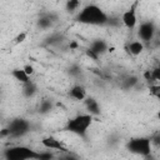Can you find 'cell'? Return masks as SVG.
<instances>
[{"instance_id":"obj_13","label":"cell","mask_w":160,"mask_h":160,"mask_svg":"<svg viewBox=\"0 0 160 160\" xmlns=\"http://www.w3.org/2000/svg\"><path fill=\"white\" fill-rule=\"evenodd\" d=\"M128 50L131 55L134 56H138L140 55L142 51H144V42L140 41V40H134V41H130L128 44Z\"/></svg>"},{"instance_id":"obj_4","label":"cell","mask_w":160,"mask_h":160,"mask_svg":"<svg viewBox=\"0 0 160 160\" xmlns=\"http://www.w3.org/2000/svg\"><path fill=\"white\" fill-rule=\"evenodd\" d=\"M151 142L152 140L150 138H144V136H140V138H134L131 139L126 148L132 154H136V155H140L142 158H149L150 154H151Z\"/></svg>"},{"instance_id":"obj_24","label":"cell","mask_w":160,"mask_h":160,"mask_svg":"<svg viewBox=\"0 0 160 160\" xmlns=\"http://www.w3.org/2000/svg\"><path fill=\"white\" fill-rule=\"evenodd\" d=\"M25 39H26V32H20V34L15 38V42H16V44H20V42H22Z\"/></svg>"},{"instance_id":"obj_22","label":"cell","mask_w":160,"mask_h":160,"mask_svg":"<svg viewBox=\"0 0 160 160\" xmlns=\"http://www.w3.org/2000/svg\"><path fill=\"white\" fill-rule=\"evenodd\" d=\"M24 70H25V72L29 75V76H32L34 75V72H35V70H34V66L32 65H30V64H26V65H24V68H22Z\"/></svg>"},{"instance_id":"obj_9","label":"cell","mask_w":160,"mask_h":160,"mask_svg":"<svg viewBox=\"0 0 160 160\" xmlns=\"http://www.w3.org/2000/svg\"><path fill=\"white\" fill-rule=\"evenodd\" d=\"M88 49H90L91 51H94L95 54H98V55L100 56L101 54H104L105 51H108L109 46H108V42L104 41L102 39H96V40H94V41L90 44V46H89Z\"/></svg>"},{"instance_id":"obj_3","label":"cell","mask_w":160,"mask_h":160,"mask_svg":"<svg viewBox=\"0 0 160 160\" xmlns=\"http://www.w3.org/2000/svg\"><path fill=\"white\" fill-rule=\"evenodd\" d=\"M4 158L8 160H32L39 159V152L24 145H15L4 151Z\"/></svg>"},{"instance_id":"obj_2","label":"cell","mask_w":160,"mask_h":160,"mask_svg":"<svg viewBox=\"0 0 160 160\" xmlns=\"http://www.w3.org/2000/svg\"><path fill=\"white\" fill-rule=\"evenodd\" d=\"M91 122H92V115H90L89 112L88 114H79L66 122L65 130H68L69 132L75 134L78 136L85 138L88 129L90 128Z\"/></svg>"},{"instance_id":"obj_10","label":"cell","mask_w":160,"mask_h":160,"mask_svg":"<svg viewBox=\"0 0 160 160\" xmlns=\"http://www.w3.org/2000/svg\"><path fill=\"white\" fill-rule=\"evenodd\" d=\"M69 96L72 98L74 100H79V101H82L85 98H86V90L82 85H74L70 91H69Z\"/></svg>"},{"instance_id":"obj_12","label":"cell","mask_w":160,"mask_h":160,"mask_svg":"<svg viewBox=\"0 0 160 160\" xmlns=\"http://www.w3.org/2000/svg\"><path fill=\"white\" fill-rule=\"evenodd\" d=\"M56 20V16L54 14H45V15H41L38 20V26L40 29H49L52 22Z\"/></svg>"},{"instance_id":"obj_19","label":"cell","mask_w":160,"mask_h":160,"mask_svg":"<svg viewBox=\"0 0 160 160\" xmlns=\"http://www.w3.org/2000/svg\"><path fill=\"white\" fill-rule=\"evenodd\" d=\"M61 41V35H59V34H52L50 38H48V44H50V45H52V44H58V42H60Z\"/></svg>"},{"instance_id":"obj_8","label":"cell","mask_w":160,"mask_h":160,"mask_svg":"<svg viewBox=\"0 0 160 160\" xmlns=\"http://www.w3.org/2000/svg\"><path fill=\"white\" fill-rule=\"evenodd\" d=\"M41 145L49 150H58V151H68V149L62 145L60 140H58L54 136H46L41 140Z\"/></svg>"},{"instance_id":"obj_6","label":"cell","mask_w":160,"mask_h":160,"mask_svg":"<svg viewBox=\"0 0 160 160\" xmlns=\"http://www.w3.org/2000/svg\"><path fill=\"white\" fill-rule=\"evenodd\" d=\"M155 32H156V26H155L154 21H150V20L141 22L139 29H138L139 39L142 42H150L154 39Z\"/></svg>"},{"instance_id":"obj_18","label":"cell","mask_w":160,"mask_h":160,"mask_svg":"<svg viewBox=\"0 0 160 160\" xmlns=\"http://www.w3.org/2000/svg\"><path fill=\"white\" fill-rule=\"evenodd\" d=\"M79 6H80V0H66L65 9H66L68 12H74V11H76Z\"/></svg>"},{"instance_id":"obj_16","label":"cell","mask_w":160,"mask_h":160,"mask_svg":"<svg viewBox=\"0 0 160 160\" xmlns=\"http://www.w3.org/2000/svg\"><path fill=\"white\" fill-rule=\"evenodd\" d=\"M138 82H139L138 78L131 75V76H128V78L124 79V81H122V88L126 89V90H129V89H132Z\"/></svg>"},{"instance_id":"obj_15","label":"cell","mask_w":160,"mask_h":160,"mask_svg":"<svg viewBox=\"0 0 160 160\" xmlns=\"http://www.w3.org/2000/svg\"><path fill=\"white\" fill-rule=\"evenodd\" d=\"M36 91H38V88H36L35 82H32L31 80L25 82V84H22V95L25 98H28V99L32 98L36 94Z\"/></svg>"},{"instance_id":"obj_20","label":"cell","mask_w":160,"mask_h":160,"mask_svg":"<svg viewBox=\"0 0 160 160\" xmlns=\"http://www.w3.org/2000/svg\"><path fill=\"white\" fill-rule=\"evenodd\" d=\"M80 68L78 66V65H71L70 68H69V74L70 75H72V76H79L80 75Z\"/></svg>"},{"instance_id":"obj_21","label":"cell","mask_w":160,"mask_h":160,"mask_svg":"<svg viewBox=\"0 0 160 160\" xmlns=\"http://www.w3.org/2000/svg\"><path fill=\"white\" fill-rule=\"evenodd\" d=\"M54 155L50 151H44V152H39V160H48L51 159Z\"/></svg>"},{"instance_id":"obj_17","label":"cell","mask_w":160,"mask_h":160,"mask_svg":"<svg viewBox=\"0 0 160 160\" xmlns=\"http://www.w3.org/2000/svg\"><path fill=\"white\" fill-rule=\"evenodd\" d=\"M52 110V102L50 100H42L40 102V106H39V112L40 114H48Z\"/></svg>"},{"instance_id":"obj_5","label":"cell","mask_w":160,"mask_h":160,"mask_svg":"<svg viewBox=\"0 0 160 160\" xmlns=\"http://www.w3.org/2000/svg\"><path fill=\"white\" fill-rule=\"evenodd\" d=\"M6 129H8L10 138H21L30 131L31 125L28 120H25L22 118H16L9 122Z\"/></svg>"},{"instance_id":"obj_7","label":"cell","mask_w":160,"mask_h":160,"mask_svg":"<svg viewBox=\"0 0 160 160\" xmlns=\"http://www.w3.org/2000/svg\"><path fill=\"white\" fill-rule=\"evenodd\" d=\"M121 22L124 24L125 28H128L129 30H132L136 24H138V16H136V10H135V5L131 6L129 10H126L122 16H121Z\"/></svg>"},{"instance_id":"obj_25","label":"cell","mask_w":160,"mask_h":160,"mask_svg":"<svg viewBox=\"0 0 160 160\" xmlns=\"http://www.w3.org/2000/svg\"><path fill=\"white\" fill-rule=\"evenodd\" d=\"M70 48L75 49V48H78V44H76V42H71V44H70Z\"/></svg>"},{"instance_id":"obj_11","label":"cell","mask_w":160,"mask_h":160,"mask_svg":"<svg viewBox=\"0 0 160 160\" xmlns=\"http://www.w3.org/2000/svg\"><path fill=\"white\" fill-rule=\"evenodd\" d=\"M84 102H85V106H86V109H88V112L90 114V115H99L100 114V105H99V102L94 99V98H85L84 100H82Z\"/></svg>"},{"instance_id":"obj_1","label":"cell","mask_w":160,"mask_h":160,"mask_svg":"<svg viewBox=\"0 0 160 160\" xmlns=\"http://www.w3.org/2000/svg\"><path fill=\"white\" fill-rule=\"evenodd\" d=\"M109 16L98 5L90 4L84 6L76 15V21L85 25H106Z\"/></svg>"},{"instance_id":"obj_23","label":"cell","mask_w":160,"mask_h":160,"mask_svg":"<svg viewBox=\"0 0 160 160\" xmlns=\"http://www.w3.org/2000/svg\"><path fill=\"white\" fill-rule=\"evenodd\" d=\"M85 54H86V56H88V58H90L91 60H98V59H99V55H98V54H95L94 51H91L90 49H86Z\"/></svg>"},{"instance_id":"obj_14","label":"cell","mask_w":160,"mask_h":160,"mask_svg":"<svg viewBox=\"0 0 160 160\" xmlns=\"http://www.w3.org/2000/svg\"><path fill=\"white\" fill-rule=\"evenodd\" d=\"M11 76L16 80V81H19V82H21V84H25V82H28V81H30V76L25 72V70L21 68H16V69H14L12 71H11Z\"/></svg>"}]
</instances>
